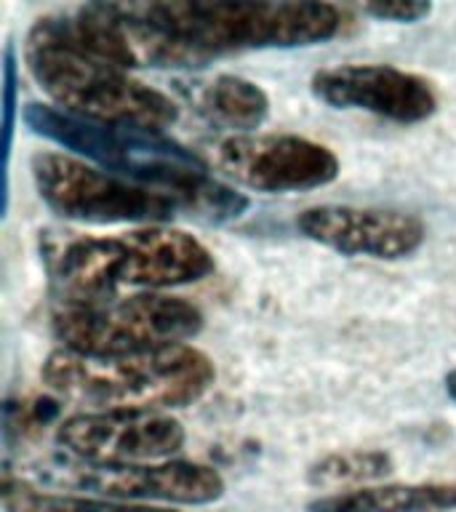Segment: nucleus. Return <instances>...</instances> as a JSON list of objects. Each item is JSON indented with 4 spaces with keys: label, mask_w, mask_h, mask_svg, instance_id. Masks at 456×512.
Returning a JSON list of instances; mask_svg holds the SVG:
<instances>
[{
    "label": "nucleus",
    "mask_w": 456,
    "mask_h": 512,
    "mask_svg": "<svg viewBox=\"0 0 456 512\" xmlns=\"http://www.w3.org/2000/svg\"><path fill=\"white\" fill-rule=\"evenodd\" d=\"M147 6L160 27L182 43L195 67L240 51L326 43L347 24V14L334 3L147 0Z\"/></svg>",
    "instance_id": "nucleus-5"
},
{
    "label": "nucleus",
    "mask_w": 456,
    "mask_h": 512,
    "mask_svg": "<svg viewBox=\"0 0 456 512\" xmlns=\"http://www.w3.org/2000/svg\"><path fill=\"white\" fill-rule=\"evenodd\" d=\"M3 507L6 512H176L171 507L115 502L102 496L48 494L30 480L14 478L8 470L3 475Z\"/></svg>",
    "instance_id": "nucleus-15"
},
{
    "label": "nucleus",
    "mask_w": 456,
    "mask_h": 512,
    "mask_svg": "<svg viewBox=\"0 0 456 512\" xmlns=\"http://www.w3.org/2000/svg\"><path fill=\"white\" fill-rule=\"evenodd\" d=\"M38 478L54 486L94 491L102 499L131 504L163 502L200 507L224 496V478L219 470L182 459L152 464H88L64 456L48 462Z\"/></svg>",
    "instance_id": "nucleus-8"
},
{
    "label": "nucleus",
    "mask_w": 456,
    "mask_h": 512,
    "mask_svg": "<svg viewBox=\"0 0 456 512\" xmlns=\"http://www.w3.org/2000/svg\"><path fill=\"white\" fill-rule=\"evenodd\" d=\"M312 94L336 110H363L395 123H422L438 110L427 78L392 64H339L312 75Z\"/></svg>",
    "instance_id": "nucleus-11"
},
{
    "label": "nucleus",
    "mask_w": 456,
    "mask_h": 512,
    "mask_svg": "<svg viewBox=\"0 0 456 512\" xmlns=\"http://www.w3.org/2000/svg\"><path fill=\"white\" fill-rule=\"evenodd\" d=\"M200 110L227 128L254 134L270 118V96L254 80L240 75H216L200 91Z\"/></svg>",
    "instance_id": "nucleus-14"
},
{
    "label": "nucleus",
    "mask_w": 456,
    "mask_h": 512,
    "mask_svg": "<svg viewBox=\"0 0 456 512\" xmlns=\"http://www.w3.org/2000/svg\"><path fill=\"white\" fill-rule=\"evenodd\" d=\"M43 382L59 398L94 411H168L192 406L211 390L214 363L192 344H168L126 355L54 350Z\"/></svg>",
    "instance_id": "nucleus-3"
},
{
    "label": "nucleus",
    "mask_w": 456,
    "mask_h": 512,
    "mask_svg": "<svg viewBox=\"0 0 456 512\" xmlns=\"http://www.w3.org/2000/svg\"><path fill=\"white\" fill-rule=\"evenodd\" d=\"M296 230L304 238L344 256H368L398 262L419 251L427 227L416 214L395 208L312 206L296 216Z\"/></svg>",
    "instance_id": "nucleus-12"
},
{
    "label": "nucleus",
    "mask_w": 456,
    "mask_h": 512,
    "mask_svg": "<svg viewBox=\"0 0 456 512\" xmlns=\"http://www.w3.org/2000/svg\"><path fill=\"white\" fill-rule=\"evenodd\" d=\"M446 392H448V398L456 400V368L446 376Z\"/></svg>",
    "instance_id": "nucleus-18"
},
{
    "label": "nucleus",
    "mask_w": 456,
    "mask_h": 512,
    "mask_svg": "<svg viewBox=\"0 0 456 512\" xmlns=\"http://www.w3.org/2000/svg\"><path fill=\"white\" fill-rule=\"evenodd\" d=\"M363 14L374 16L379 22L395 24H416L432 14V3H419V0H400V3H366Z\"/></svg>",
    "instance_id": "nucleus-17"
},
{
    "label": "nucleus",
    "mask_w": 456,
    "mask_h": 512,
    "mask_svg": "<svg viewBox=\"0 0 456 512\" xmlns=\"http://www.w3.org/2000/svg\"><path fill=\"white\" fill-rule=\"evenodd\" d=\"M310 512H454L456 480L384 483L334 491L307 504Z\"/></svg>",
    "instance_id": "nucleus-13"
},
{
    "label": "nucleus",
    "mask_w": 456,
    "mask_h": 512,
    "mask_svg": "<svg viewBox=\"0 0 456 512\" xmlns=\"http://www.w3.org/2000/svg\"><path fill=\"white\" fill-rule=\"evenodd\" d=\"M40 200L54 214L86 224H166L182 206L163 192L72 158L64 152H38L30 163Z\"/></svg>",
    "instance_id": "nucleus-7"
},
{
    "label": "nucleus",
    "mask_w": 456,
    "mask_h": 512,
    "mask_svg": "<svg viewBox=\"0 0 456 512\" xmlns=\"http://www.w3.org/2000/svg\"><path fill=\"white\" fill-rule=\"evenodd\" d=\"M184 440L182 422L166 411H83L56 427L67 456L88 464L168 462Z\"/></svg>",
    "instance_id": "nucleus-10"
},
{
    "label": "nucleus",
    "mask_w": 456,
    "mask_h": 512,
    "mask_svg": "<svg viewBox=\"0 0 456 512\" xmlns=\"http://www.w3.org/2000/svg\"><path fill=\"white\" fill-rule=\"evenodd\" d=\"M43 262L62 302H102L120 288L187 286L216 270L214 254L195 235L166 224L136 227L123 235H46Z\"/></svg>",
    "instance_id": "nucleus-2"
},
{
    "label": "nucleus",
    "mask_w": 456,
    "mask_h": 512,
    "mask_svg": "<svg viewBox=\"0 0 456 512\" xmlns=\"http://www.w3.org/2000/svg\"><path fill=\"white\" fill-rule=\"evenodd\" d=\"M24 123L32 134L91 160L94 166L174 198L184 216L224 224L246 214L248 198L219 182L211 168L163 131L78 118L51 104L30 102Z\"/></svg>",
    "instance_id": "nucleus-1"
},
{
    "label": "nucleus",
    "mask_w": 456,
    "mask_h": 512,
    "mask_svg": "<svg viewBox=\"0 0 456 512\" xmlns=\"http://www.w3.org/2000/svg\"><path fill=\"white\" fill-rule=\"evenodd\" d=\"M224 176L254 192H307L336 182L339 158L326 144L296 134H232L214 147Z\"/></svg>",
    "instance_id": "nucleus-9"
},
{
    "label": "nucleus",
    "mask_w": 456,
    "mask_h": 512,
    "mask_svg": "<svg viewBox=\"0 0 456 512\" xmlns=\"http://www.w3.org/2000/svg\"><path fill=\"white\" fill-rule=\"evenodd\" d=\"M395 470L392 456L384 451H336L318 462L310 464L307 483L315 488H336V491H352V488L371 486L376 480L387 478Z\"/></svg>",
    "instance_id": "nucleus-16"
},
{
    "label": "nucleus",
    "mask_w": 456,
    "mask_h": 512,
    "mask_svg": "<svg viewBox=\"0 0 456 512\" xmlns=\"http://www.w3.org/2000/svg\"><path fill=\"white\" fill-rule=\"evenodd\" d=\"M24 62L56 107L78 118L155 131L179 120V104L171 96L80 46L64 14L40 16L32 24Z\"/></svg>",
    "instance_id": "nucleus-4"
},
{
    "label": "nucleus",
    "mask_w": 456,
    "mask_h": 512,
    "mask_svg": "<svg viewBox=\"0 0 456 512\" xmlns=\"http://www.w3.org/2000/svg\"><path fill=\"white\" fill-rule=\"evenodd\" d=\"M51 326L64 350L126 355L187 344L203 331V312L182 296L142 291L102 302H62Z\"/></svg>",
    "instance_id": "nucleus-6"
}]
</instances>
